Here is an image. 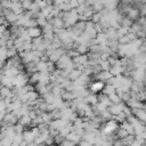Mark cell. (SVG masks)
<instances>
[{
  "label": "cell",
  "mask_w": 146,
  "mask_h": 146,
  "mask_svg": "<svg viewBox=\"0 0 146 146\" xmlns=\"http://www.w3.org/2000/svg\"><path fill=\"white\" fill-rule=\"evenodd\" d=\"M103 6H105L108 9H112L113 7H115L117 5V0H102Z\"/></svg>",
  "instance_id": "cell-1"
},
{
  "label": "cell",
  "mask_w": 146,
  "mask_h": 146,
  "mask_svg": "<svg viewBox=\"0 0 146 146\" xmlns=\"http://www.w3.org/2000/svg\"><path fill=\"white\" fill-rule=\"evenodd\" d=\"M103 87H104V84H103L102 82H96V83H94V84L91 86V89H92L94 91H99V90L103 89Z\"/></svg>",
  "instance_id": "cell-2"
},
{
  "label": "cell",
  "mask_w": 146,
  "mask_h": 146,
  "mask_svg": "<svg viewBox=\"0 0 146 146\" xmlns=\"http://www.w3.org/2000/svg\"><path fill=\"white\" fill-rule=\"evenodd\" d=\"M114 127H115V124H114L113 122H111V123H108V124L106 125V129H105V130H106V131H112V130L114 129Z\"/></svg>",
  "instance_id": "cell-3"
}]
</instances>
